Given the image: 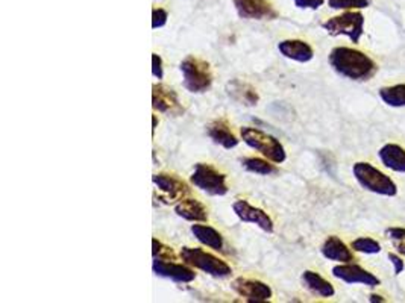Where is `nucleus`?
Instances as JSON below:
<instances>
[{"mask_svg":"<svg viewBox=\"0 0 405 303\" xmlns=\"http://www.w3.org/2000/svg\"><path fill=\"white\" fill-rule=\"evenodd\" d=\"M369 302H371V303H383V302H386V299L383 296L372 294L371 297H369Z\"/></svg>","mask_w":405,"mask_h":303,"instance_id":"obj_33","label":"nucleus"},{"mask_svg":"<svg viewBox=\"0 0 405 303\" xmlns=\"http://www.w3.org/2000/svg\"><path fill=\"white\" fill-rule=\"evenodd\" d=\"M242 165L247 170V172L255 175L269 176L272 173H277V168L269 164L267 161L261 160V158H245V160H242Z\"/></svg>","mask_w":405,"mask_h":303,"instance_id":"obj_24","label":"nucleus"},{"mask_svg":"<svg viewBox=\"0 0 405 303\" xmlns=\"http://www.w3.org/2000/svg\"><path fill=\"white\" fill-rule=\"evenodd\" d=\"M355 180L366 191H371L378 196L395 197L398 194V187L390 176L381 172L376 167L369 163H355L352 167Z\"/></svg>","mask_w":405,"mask_h":303,"instance_id":"obj_2","label":"nucleus"},{"mask_svg":"<svg viewBox=\"0 0 405 303\" xmlns=\"http://www.w3.org/2000/svg\"><path fill=\"white\" fill-rule=\"evenodd\" d=\"M351 249L354 252L364 253V255H376L381 252V245L374 238L360 237L351 242Z\"/></svg>","mask_w":405,"mask_h":303,"instance_id":"obj_25","label":"nucleus"},{"mask_svg":"<svg viewBox=\"0 0 405 303\" xmlns=\"http://www.w3.org/2000/svg\"><path fill=\"white\" fill-rule=\"evenodd\" d=\"M152 255L153 260H163V261H176V255L172 247L163 245L157 238L152 240Z\"/></svg>","mask_w":405,"mask_h":303,"instance_id":"obj_28","label":"nucleus"},{"mask_svg":"<svg viewBox=\"0 0 405 303\" xmlns=\"http://www.w3.org/2000/svg\"><path fill=\"white\" fill-rule=\"evenodd\" d=\"M322 28L332 36H348L357 44L364 34V16L360 11H344L340 16L328 19Z\"/></svg>","mask_w":405,"mask_h":303,"instance_id":"obj_4","label":"nucleus"},{"mask_svg":"<svg viewBox=\"0 0 405 303\" xmlns=\"http://www.w3.org/2000/svg\"><path fill=\"white\" fill-rule=\"evenodd\" d=\"M328 61L340 76L351 81H369L378 70L371 56L352 47L340 46L332 48Z\"/></svg>","mask_w":405,"mask_h":303,"instance_id":"obj_1","label":"nucleus"},{"mask_svg":"<svg viewBox=\"0 0 405 303\" xmlns=\"http://www.w3.org/2000/svg\"><path fill=\"white\" fill-rule=\"evenodd\" d=\"M175 212L188 222H208L207 208L196 199H183L176 203Z\"/></svg>","mask_w":405,"mask_h":303,"instance_id":"obj_18","label":"nucleus"},{"mask_svg":"<svg viewBox=\"0 0 405 303\" xmlns=\"http://www.w3.org/2000/svg\"><path fill=\"white\" fill-rule=\"evenodd\" d=\"M180 68L183 71L184 87L190 93L200 94L211 87L212 75L207 61L199 59L196 56H188L183 61Z\"/></svg>","mask_w":405,"mask_h":303,"instance_id":"obj_5","label":"nucleus"},{"mask_svg":"<svg viewBox=\"0 0 405 303\" xmlns=\"http://www.w3.org/2000/svg\"><path fill=\"white\" fill-rule=\"evenodd\" d=\"M331 273H332V276L340 279V281L347 282V284H360V285L371 287V288L381 285L379 277H376L371 272L364 270L363 267L352 264V262L339 264L336 267H332Z\"/></svg>","mask_w":405,"mask_h":303,"instance_id":"obj_8","label":"nucleus"},{"mask_svg":"<svg viewBox=\"0 0 405 303\" xmlns=\"http://www.w3.org/2000/svg\"><path fill=\"white\" fill-rule=\"evenodd\" d=\"M192 234L204 246L211 247L214 250H223V237L219 230L214 227L205 225H193Z\"/></svg>","mask_w":405,"mask_h":303,"instance_id":"obj_22","label":"nucleus"},{"mask_svg":"<svg viewBox=\"0 0 405 303\" xmlns=\"http://www.w3.org/2000/svg\"><path fill=\"white\" fill-rule=\"evenodd\" d=\"M152 73L155 78L163 79L164 73H163V59L160 55L157 53H152Z\"/></svg>","mask_w":405,"mask_h":303,"instance_id":"obj_32","label":"nucleus"},{"mask_svg":"<svg viewBox=\"0 0 405 303\" xmlns=\"http://www.w3.org/2000/svg\"><path fill=\"white\" fill-rule=\"evenodd\" d=\"M278 51L296 63H308L314 56L313 47L302 40H284L278 44Z\"/></svg>","mask_w":405,"mask_h":303,"instance_id":"obj_17","label":"nucleus"},{"mask_svg":"<svg viewBox=\"0 0 405 303\" xmlns=\"http://www.w3.org/2000/svg\"><path fill=\"white\" fill-rule=\"evenodd\" d=\"M152 120H153V128H152V132H155V129H157V115H153V117H152Z\"/></svg>","mask_w":405,"mask_h":303,"instance_id":"obj_34","label":"nucleus"},{"mask_svg":"<svg viewBox=\"0 0 405 303\" xmlns=\"http://www.w3.org/2000/svg\"><path fill=\"white\" fill-rule=\"evenodd\" d=\"M192 184L210 196H225L228 192L226 176L210 164L199 163L195 167L193 175L190 176Z\"/></svg>","mask_w":405,"mask_h":303,"instance_id":"obj_7","label":"nucleus"},{"mask_svg":"<svg viewBox=\"0 0 405 303\" xmlns=\"http://www.w3.org/2000/svg\"><path fill=\"white\" fill-rule=\"evenodd\" d=\"M328 6L337 11H360L371 6V0H328Z\"/></svg>","mask_w":405,"mask_h":303,"instance_id":"obj_26","label":"nucleus"},{"mask_svg":"<svg viewBox=\"0 0 405 303\" xmlns=\"http://www.w3.org/2000/svg\"><path fill=\"white\" fill-rule=\"evenodd\" d=\"M180 255L185 264L193 265L196 269L208 273L210 276L226 277L232 273V269L225 261L219 260L217 257H214V255L202 249L183 247Z\"/></svg>","mask_w":405,"mask_h":303,"instance_id":"obj_6","label":"nucleus"},{"mask_svg":"<svg viewBox=\"0 0 405 303\" xmlns=\"http://www.w3.org/2000/svg\"><path fill=\"white\" fill-rule=\"evenodd\" d=\"M322 255H324L327 260L340 262V264H347V262L354 261L352 250L336 235H331L325 240L324 246H322Z\"/></svg>","mask_w":405,"mask_h":303,"instance_id":"obj_16","label":"nucleus"},{"mask_svg":"<svg viewBox=\"0 0 405 303\" xmlns=\"http://www.w3.org/2000/svg\"><path fill=\"white\" fill-rule=\"evenodd\" d=\"M386 235L391 241V245L396 249V252L405 257V227L391 226L386 230Z\"/></svg>","mask_w":405,"mask_h":303,"instance_id":"obj_27","label":"nucleus"},{"mask_svg":"<svg viewBox=\"0 0 405 303\" xmlns=\"http://www.w3.org/2000/svg\"><path fill=\"white\" fill-rule=\"evenodd\" d=\"M302 284L305 285V288H308L313 294L319 297L328 299L336 294L334 287H332L327 279L322 277L319 273L312 270H307L302 273Z\"/></svg>","mask_w":405,"mask_h":303,"instance_id":"obj_21","label":"nucleus"},{"mask_svg":"<svg viewBox=\"0 0 405 303\" xmlns=\"http://www.w3.org/2000/svg\"><path fill=\"white\" fill-rule=\"evenodd\" d=\"M152 106L160 113L172 114V115H181L184 113V108L178 99V94L165 85L155 83L152 87Z\"/></svg>","mask_w":405,"mask_h":303,"instance_id":"obj_9","label":"nucleus"},{"mask_svg":"<svg viewBox=\"0 0 405 303\" xmlns=\"http://www.w3.org/2000/svg\"><path fill=\"white\" fill-rule=\"evenodd\" d=\"M207 132L214 143L222 145L225 149H232L238 144L237 137L231 132V128L225 120L212 121V123L207 126Z\"/></svg>","mask_w":405,"mask_h":303,"instance_id":"obj_19","label":"nucleus"},{"mask_svg":"<svg viewBox=\"0 0 405 303\" xmlns=\"http://www.w3.org/2000/svg\"><path fill=\"white\" fill-rule=\"evenodd\" d=\"M232 210H234L235 215L240 218L242 222L257 225L260 229H263L265 232H267V234L273 232L272 218L263 210L257 208V206H252L251 203L246 202V200L234 202Z\"/></svg>","mask_w":405,"mask_h":303,"instance_id":"obj_10","label":"nucleus"},{"mask_svg":"<svg viewBox=\"0 0 405 303\" xmlns=\"http://www.w3.org/2000/svg\"><path fill=\"white\" fill-rule=\"evenodd\" d=\"M168 12H165L164 9L161 8H153L152 11V28L153 29H158V28H163L165 26V23H168Z\"/></svg>","mask_w":405,"mask_h":303,"instance_id":"obj_29","label":"nucleus"},{"mask_svg":"<svg viewBox=\"0 0 405 303\" xmlns=\"http://www.w3.org/2000/svg\"><path fill=\"white\" fill-rule=\"evenodd\" d=\"M294 5L301 9H319L325 0H293Z\"/></svg>","mask_w":405,"mask_h":303,"instance_id":"obj_31","label":"nucleus"},{"mask_svg":"<svg viewBox=\"0 0 405 303\" xmlns=\"http://www.w3.org/2000/svg\"><path fill=\"white\" fill-rule=\"evenodd\" d=\"M232 289L238 296L245 297L249 302H265L272 299V288L261 282V281H254V279H246V277H238L232 282Z\"/></svg>","mask_w":405,"mask_h":303,"instance_id":"obj_12","label":"nucleus"},{"mask_svg":"<svg viewBox=\"0 0 405 303\" xmlns=\"http://www.w3.org/2000/svg\"><path fill=\"white\" fill-rule=\"evenodd\" d=\"M378 96L387 106L404 108L405 106V83H396V85H391V87L379 88Z\"/></svg>","mask_w":405,"mask_h":303,"instance_id":"obj_23","label":"nucleus"},{"mask_svg":"<svg viewBox=\"0 0 405 303\" xmlns=\"http://www.w3.org/2000/svg\"><path fill=\"white\" fill-rule=\"evenodd\" d=\"M152 269L155 274L168 277L178 284H190L196 279V273L192 269H188V267L181 264H175L173 261L155 260Z\"/></svg>","mask_w":405,"mask_h":303,"instance_id":"obj_14","label":"nucleus"},{"mask_svg":"<svg viewBox=\"0 0 405 303\" xmlns=\"http://www.w3.org/2000/svg\"><path fill=\"white\" fill-rule=\"evenodd\" d=\"M378 158L386 168L396 173H405V149L399 144L387 143L378 150Z\"/></svg>","mask_w":405,"mask_h":303,"instance_id":"obj_15","label":"nucleus"},{"mask_svg":"<svg viewBox=\"0 0 405 303\" xmlns=\"http://www.w3.org/2000/svg\"><path fill=\"white\" fill-rule=\"evenodd\" d=\"M240 135L249 148L258 150L272 163L281 164L285 161V158H287V153H285L284 145L280 143V140H277L273 135H269V133L263 130L245 126L240 129Z\"/></svg>","mask_w":405,"mask_h":303,"instance_id":"obj_3","label":"nucleus"},{"mask_svg":"<svg viewBox=\"0 0 405 303\" xmlns=\"http://www.w3.org/2000/svg\"><path fill=\"white\" fill-rule=\"evenodd\" d=\"M387 258H389V261L391 262V265H393V272H395V274L398 276V274H401L404 270H405V262L402 261V258L399 257V255H396V253H389L387 255Z\"/></svg>","mask_w":405,"mask_h":303,"instance_id":"obj_30","label":"nucleus"},{"mask_svg":"<svg viewBox=\"0 0 405 303\" xmlns=\"http://www.w3.org/2000/svg\"><path fill=\"white\" fill-rule=\"evenodd\" d=\"M235 9L242 19L265 20L275 19L278 12L273 9L269 0H234Z\"/></svg>","mask_w":405,"mask_h":303,"instance_id":"obj_13","label":"nucleus"},{"mask_svg":"<svg viewBox=\"0 0 405 303\" xmlns=\"http://www.w3.org/2000/svg\"><path fill=\"white\" fill-rule=\"evenodd\" d=\"M226 90H228V94L232 97L235 102L246 105V106H254L260 101L257 90L254 87H251L249 83L242 82L238 79L231 81L228 83V87H226Z\"/></svg>","mask_w":405,"mask_h":303,"instance_id":"obj_20","label":"nucleus"},{"mask_svg":"<svg viewBox=\"0 0 405 303\" xmlns=\"http://www.w3.org/2000/svg\"><path fill=\"white\" fill-rule=\"evenodd\" d=\"M152 180H153L155 187H157L164 194V199L168 203L173 200H183V197L190 191L185 182L178 178L176 175L158 173V175H153Z\"/></svg>","mask_w":405,"mask_h":303,"instance_id":"obj_11","label":"nucleus"}]
</instances>
